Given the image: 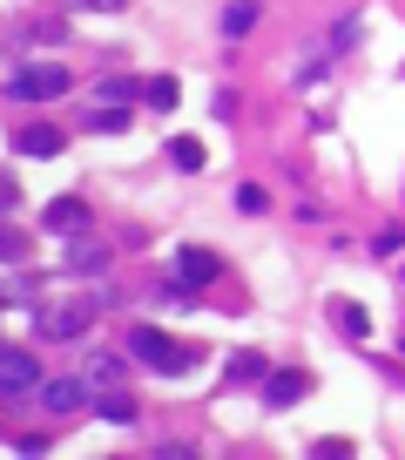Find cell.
<instances>
[{"label": "cell", "mask_w": 405, "mask_h": 460, "mask_svg": "<svg viewBox=\"0 0 405 460\" xmlns=\"http://www.w3.org/2000/svg\"><path fill=\"white\" fill-rule=\"evenodd\" d=\"M7 89H14V102H34V95L47 102V95L68 89V75H61L55 62H47V68H14V81H7Z\"/></svg>", "instance_id": "cell-1"}, {"label": "cell", "mask_w": 405, "mask_h": 460, "mask_svg": "<svg viewBox=\"0 0 405 460\" xmlns=\"http://www.w3.org/2000/svg\"><path fill=\"white\" fill-rule=\"evenodd\" d=\"M129 353L142 359V366H156V372H182V353L169 345L163 332H135V338H129Z\"/></svg>", "instance_id": "cell-2"}, {"label": "cell", "mask_w": 405, "mask_h": 460, "mask_svg": "<svg viewBox=\"0 0 405 460\" xmlns=\"http://www.w3.org/2000/svg\"><path fill=\"white\" fill-rule=\"evenodd\" d=\"M89 311H95V298H89V305L55 311V319H41V338H68V332H81V325H89Z\"/></svg>", "instance_id": "cell-3"}, {"label": "cell", "mask_w": 405, "mask_h": 460, "mask_svg": "<svg viewBox=\"0 0 405 460\" xmlns=\"http://www.w3.org/2000/svg\"><path fill=\"white\" fill-rule=\"evenodd\" d=\"M81 217H89V203H81V197H61V203H47L41 224H47V230H75Z\"/></svg>", "instance_id": "cell-4"}, {"label": "cell", "mask_w": 405, "mask_h": 460, "mask_svg": "<svg viewBox=\"0 0 405 460\" xmlns=\"http://www.w3.org/2000/svg\"><path fill=\"white\" fill-rule=\"evenodd\" d=\"M14 149H21V156H55V149H61V136H55V129H21Z\"/></svg>", "instance_id": "cell-5"}, {"label": "cell", "mask_w": 405, "mask_h": 460, "mask_svg": "<svg viewBox=\"0 0 405 460\" xmlns=\"http://www.w3.org/2000/svg\"><path fill=\"white\" fill-rule=\"evenodd\" d=\"M41 399L55 406V413H75V406H81V386H68V379H47V386H41Z\"/></svg>", "instance_id": "cell-6"}, {"label": "cell", "mask_w": 405, "mask_h": 460, "mask_svg": "<svg viewBox=\"0 0 405 460\" xmlns=\"http://www.w3.org/2000/svg\"><path fill=\"white\" fill-rule=\"evenodd\" d=\"M182 277H190V285H210V277H216V258H210V251H182Z\"/></svg>", "instance_id": "cell-7"}, {"label": "cell", "mask_w": 405, "mask_h": 460, "mask_svg": "<svg viewBox=\"0 0 405 460\" xmlns=\"http://www.w3.org/2000/svg\"><path fill=\"white\" fill-rule=\"evenodd\" d=\"M21 386H34V359L28 353H7V393H21Z\"/></svg>", "instance_id": "cell-8"}, {"label": "cell", "mask_w": 405, "mask_h": 460, "mask_svg": "<svg viewBox=\"0 0 405 460\" xmlns=\"http://www.w3.org/2000/svg\"><path fill=\"white\" fill-rule=\"evenodd\" d=\"M250 28H257V7H250V0H237V7L224 14V34H250Z\"/></svg>", "instance_id": "cell-9"}, {"label": "cell", "mask_w": 405, "mask_h": 460, "mask_svg": "<svg viewBox=\"0 0 405 460\" xmlns=\"http://www.w3.org/2000/svg\"><path fill=\"white\" fill-rule=\"evenodd\" d=\"M169 156H176V169H203V142H176Z\"/></svg>", "instance_id": "cell-10"}, {"label": "cell", "mask_w": 405, "mask_h": 460, "mask_svg": "<svg viewBox=\"0 0 405 460\" xmlns=\"http://www.w3.org/2000/svg\"><path fill=\"white\" fill-rule=\"evenodd\" d=\"M304 393V379H291V372H284V379H277V386H270V399H277V406H291V399H298Z\"/></svg>", "instance_id": "cell-11"}, {"label": "cell", "mask_w": 405, "mask_h": 460, "mask_svg": "<svg viewBox=\"0 0 405 460\" xmlns=\"http://www.w3.org/2000/svg\"><path fill=\"white\" fill-rule=\"evenodd\" d=\"M68 271H102V251H89V244H81L75 258H68Z\"/></svg>", "instance_id": "cell-12"}]
</instances>
